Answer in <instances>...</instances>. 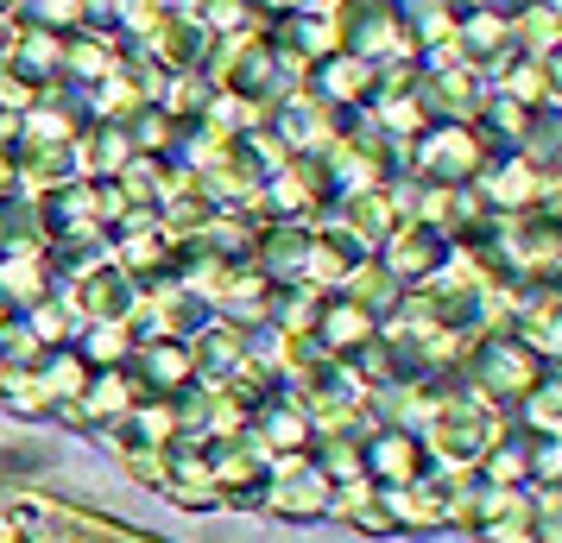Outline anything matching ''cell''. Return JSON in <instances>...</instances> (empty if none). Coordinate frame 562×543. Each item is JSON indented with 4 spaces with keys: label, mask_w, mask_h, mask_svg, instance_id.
Segmentation results:
<instances>
[{
    "label": "cell",
    "mask_w": 562,
    "mask_h": 543,
    "mask_svg": "<svg viewBox=\"0 0 562 543\" xmlns=\"http://www.w3.org/2000/svg\"><path fill=\"white\" fill-rule=\"evenodd\" d=\"M512 45L525 57H550L562 45V7L557 0H525L512 13Z\"/></svg>",
    "instance_id": "obj_9"
},
{
    "label": "cell",
    "mask_w": 562,
    "mask_h": 543,
    "mask_svg": "<svg viewBox=\"0 0 562 543\" xmlns=\"http://www.w3.org/2000/svg\"><path fill=\"white\" fill-rule=\"evenodd\" d=\"M442 259H449V234L424 228V222H405V228L385 234V272L398 279V285H424V279H436L442 272Z\"/></svg>",
    "instance_id": "obj_4"
},
{
    "label": "cell",
    "mask_w": 562,
    "mask_h": 543,
    "mask_svg": "<svg viewBox=\"0 0 562 543\" xmlns=\"http://www.w3.org/2000/svg\"><path fill=\"white\" fill-rule=\"evenodd\" d=\"M360 474L373 487H411V480H424V442L411 430H380L360 442Z\"/></svg>",
    "instance_id": "obj_5"
},
{
    "label": "cell",
    "mask_w": 562,
    "mask_h": 543,
    "mask_svg": "<svg viewBox=\"0 0 562 543\" xmlns=\"http://www.w3.org/2000/svg\"><path fill=\"white\" fill-rule=\"evenodd\" d=\"M474 7H486V13H506V20H512V13H518L525 0H474Z\"/></svg>",
    "instance_id": "obj_16"
},
{
    "label": "cell",
    "mask_w": 562,
    "mask_h": 543,
    "mask_svg": "<svg viewBox=\"0 0 562 543\" xmlns=\"http://www.w3.org/2000/svg\"><path fill=\"white\" fill-rule=\"evenodd\" d=\"M543 70H550V89H557V102H562V45L543 57Z\"/></svg>",
    "instance_id": "obj_15"
},
{
    "label": "cell",
    "mask_w": 562,
    "mask_h": 543,
    "mask_svg": "<svg viewBox=\"0 0 562 543\" xmlns=\"http://www.w3.org/2000/svg\"><path fill=\"white\" fill-rule=\"evenodd\" d=\"M531 543H562V480L531 493Z\"/></svg>",
    "instance_id": "obj_12"
},
{
    "label": "cell",
    "mask_w": 562,
    "mask_h": 543,
    "mask_svg": "<svg viewBox=\"0 0 562 543\" xmlns=\"http://www.w3.org/2000/svg\"><path fill=\"white\" fill-rule=\"evenodd\" d=\"M417 171L430 183H474L486 171V146L474 121H442V127H424L417 139Z\"/></svg>",
    "instance_id": "obj_3"
},
{
    "label": "cell",
    "mask_w": 562,
    "mask_h": 543,
    "mask_svg": "<svg viewBox=\"0 0 562 543\" xmlns=\"http://www.w3.org/2000/svg\"><path fill=\"white\" fill-rule=\"evenodd\" d=\"M316 336L329 341L335 354H355V348H367V341L380 336V316L360 310L355 297H329V304H323V316H316Z\"/></svg>",
    "instance_id": "obj_8"
},
{
    "label": "cell",
    "mask_w": 562,
    "mask_h": 543,
    "mask_svg": "<svg viewBox=\"0 0 562 543\" xmlns=\"http://www.w3.org/2000/svg\"><path fill=\"white\" fill-rule=\"evenodd\" d=\"M259 442H266V449H279V455H297V449L310 442V417L297 411V405H279V411L259 417Z\"/></svg>",
    "instance_id": "obj_10"
},
{
    "label": "cell",
    "mask_w": 562,
    "mask_h": 543,
    "mask_svg": "<svg viewBox=\"0 0 562 543\" xmlns=\"http://www.w3.org/2000/svg\"><path fill=\"white\" fill-rule=\"evenodd\" d=\"M518 336L531 341L537 354H562V291L557 297H543V304H531V316H525Z\"/></svg>",
    "instance_id": "obj_11"
},
{
    "label": "cell",
    "mask_w": 562,
    "mask_h": 543,
    "mask_svg": "<svg viewBox=\"0 0 562 543\" xmlns=\"http://www.w3.org/2000/svg\"><path fill=\"white\" fill-rule=\"evenodd\" d=\"M323 77H329V95H341V102H355V95H367V82H373V64H367V57H335L329 70H323Z\"/></svg>",
    "instance_id": "obj_13"
},
{
    "label": "cell",
    "mask_w": 562,
    "mask_h": 543,
    "mask_svg": "<svg viewBox=\"0 0 562 543\" xmlns=\"http://www.w3.org/2000/svg\"><path fill=\"white\" fill-rule=\"evenodd\" d=\"M550 178H557V171H543L537 158L506 152L493 171H486V203L493 208H537L543 196H550Z\"/></svg>",
    "instance_id": "obj_7"
},
{
    "label": "cell",
    "mask_w": 562,
    "mask_h": 543,
    "mask_svg": "<svg viewBox=\"0 0 562 543\" xmlns=\"http://www.w3.org/2000/svg\"><path fill=\"white\" fill-rule=\"evenodd\" d=\"M430 442H436V455H449V462H481L486 449H493V430L474 411V398H449V405H436Z\"/></svg>",
    "instance_id": "obj_6"
},
{
    "label": "cell",
    "mask_w": 562,
    "mask_h": 543,
    "mask_svg": "<svg viewBox=\"0 0 562 543\" xmlns=\"http://www.w3.org/2000/svg\"><path fill=\"white\" fill-rule=\"evenodd\" d=\"M279 7H297V0H279Z\"/></svg>",
    "instance_id": "obj_17"
},
{
    "label": "cell",
    "mask_w": 562,
    "mask_h": 543,
    "mask_svg": "<svg viewBox=\"0 0 562 543\" xmlns=\"http://www.w3.org/2000/svg\"><path fill=\"white\" fill-rule=\"evenodd\" d=\"M259 499H266V512L284 518V524H310V518L335 512V480H329V467L323 462H310V455H284V462L266 474Z\"/></svg>",
    "instance_id": "obj_1"
},
{
    "label": "cell",
    "mask_w": 562,
    "mask_h": 543,
    "mask_svg": "<svg viewBox=\"0 0 562 543\" xmlns=\"http://www.w3.org/2000/svg\"><path fill=\"white\" fill-rule=\"evenodd\" d=\"M146 373H158V392H178L190 380V348H171V341H158L153 354H146Z\"/></svg>",
    "instance_id": "obj_14"
},
{
    "label": "cell",
    "mask_w": 562,
    "mask_h": 543,
    "mask_svg": "<svg viewBox=\"0 0 562 543\" xmlns=\"http://www.w3.org/2000/svg\"><path fill=\"white\" fill-rule=\"evenodd\" d=\"M468 373H474V386H481L486 398L525 405V398L537 392V380H543V354H537L525 336H486L481 348H474Z\"/></svg>",
    "instance_id": "obj_2"
}]
</instances>
